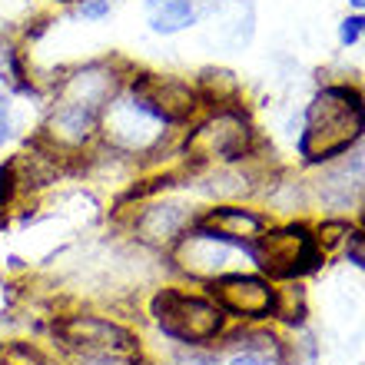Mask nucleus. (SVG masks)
Here are the masks:
<instances>
[{
    "label": "nucleus",
    "instance_id": "1",
    "mask_svg": "<svg viewBox=\"0 0 365 365\" xmlns=\"http://www.w3.org/2000/svg\"><path fill=\"white\" fill-rule=\"evenodd\" d=\"M130 70L133 63H126L123 57H93L60 70L47 90L34 140L70 166H80L83 156L100 143L103 110L123 90Z\"/></svg>",
    "mask_w": 365,
    "mask_h": 365
},
{
    "label": "nucleus",
    "instance_id": "2",
    "mask_svg": "<svg viewBox=\"0 0 365 365\" xmlns=\"http://www.w3.org/2000/svg\"><path fill=\"white\" fill-rule=\"evenodd\" d=\"M365 136V90L356 80H322L302 106L296 156L302 170L346 156Z\"/></svg>",
    "mask_w": 365,
    "mask_h": 365
},
{
    "label": "nucleus",
    "instance_id": "3",
    "mask_svg": "<svg viewBox=\"0 0 365 365\" xmlns=\"http://www.w3.org/2000/svg\"><path fill=\"white\" fill-rule=\"evenodd\" d=\"M259 126L242 100L202 106L176 140V166L182 173H200L210 166L246 163L262 153Z\"/></svg>",
    "mask_w": 365,
    "mask_h": 365
},
{
    "label": "nucleus",
    "instance_id": "4",
    "mask_svg": "<svg viewBox=\"0 0 365 365\" xmlns=\"http://www.w3.org/2000/svg\"><path fill=\"white\" fill-rule=\"evenodd\" d=\"M176 140H180V130L156 113V106L126 77L123 90L103 110L100 146L133 163L136 170L140 166L160 170V163L166 166V160L176 163Z\"/></svg>",
    "mask_w": 365,
    "mask_h": 365
},
{
    "label": "nucleus",
    "instance_id": "5",
    "mask_svg": "<svg viewBox=\"0 0 365 365\" xmlns=\"http://www.w3.org/2000/svg\"><path fill=\"white\" fill-rule=\"evenodd\" d=\"M146 319L170 346H216L230 329V319L220 302L202 286H190L180 279L163 282L150 292Z\"/></svg>",
    "mask_w": 365,
    "mask_h": 365
},
{
    "label": "nucleus",
    "instance_id": "6",
    "mask_svg": "<svg viewBox=\"0 0 365 365\" xmlns=\"http://www.w3.org/2000/svg\"><path fill=\"white\" fill-rule=\"evenodd\" d=\"M180 190L182 186H173V190L120 202V226H123V232L130 236L136 250L166 256L180 242L182 232L200 220L202 202L196 196H190V190Z\"/></svg>",
    "mask_w": 365,
    "mask_h": 365
},
{
    "label": "nucleus",
    "instance_id": "7",
    "mask_svg": "<svg viewBox=\"0 0 365 365\" xmlns=\"http://www.w3.org/2000/svg\"><path fill=\"white\" fill-rule=\"evenodd\" d=\"M246 259L252 269L262 272L272 282H292V279L316 276L326 266V250L319 246L316 230L306 220H276L259 240L250 246Z\"/></svg>",
    "mask_w": 365,
    "mask_h": 365
},
{
    "label": "nucleus",
    "instance_id": "8",
    "mask_svg": "<svg viewBox=\"0 0 365 365\" xmlns=\"http://www.w3.org/2000/svg\"><path fill=\"white\" fill-rule=\"evenodd\" d=\"M50 339L67 356H143V339L126 319L100 309H70L50 319Z\"/></svg>",
    "mask_w": 365,
    "mask_h": 365
},
{
    "label": "nucleus",
    "instance_id": "9",
    "mask_svg": "<svg viewBox=\"0 0 365 365\" xmlns=\"http://www.w3.org/2000/svg\"><path fill=\"white\" fill-rule=\"evenodd\" d=\"M240 259H246L242 246L220 236L200 220L192 222L190 230L180 236V242L163 256L166 269L173 272L180 282H190V286H206V282L226 276V272L242 269Z\"/></svg>",
    "mask_w": 365,
    "mask_h": 365
},
{
    "label": "nucleus",
    "instance_id": "10",
    "mask_svg": "<svg viewBox=\"0 0 365 365\" xmlns=\"http://www.w3.org/2000/svg\"><path fill=\"white\" fill-rule=\"evenodd\" d=\"M202 289L220 302L230 322H272L276 316L279 282L266 279L256 269H232L206 282Z\"/></svg>",
    "mask_w": 365,
    "mask_h": 365
},
{
    "label": "nucleus",
    "instance_id": "11",
    "mask_svg": "<svg viewBox=\"0 0 365 365\" xmlns=\"http://www.w3.org/2000/svg\"><path fill=\"white\" fill-rule=\"evenodd\" d=\"M309 186V202L312 210L322 216H342V220H356L359 202L365 196V176L359 173V166L352 163V156H339L326 166L309 170L306 176Z\"/></svg>",
    "mask_w": 365,
    "mask_h": 365
},
{
    "label": "nucleus",
    "instance_id": "12",
    "mask_svg": "<svg viewBox=\"0 0 365 365\" xmlns=\"http://www.w3.org/2000/svg\"><path fill=\"white\" fill-rule=\"evenodd\" d=\"M130 83H133L140 93L156 106V113L170 120L176 130H186V126L200 116L202 103L200 87L196 80L190 77H173V73H153V70H130Z\"/></svg>",
    "mask_w": 365,
    "mask_h": 365
},
{
    "label": "nucleus",
    "instance_id": "13",
    "mask_svg": "<svg viewBox=\"0 0 365 365\" xmlns=\"http://www.w3.org/2000/svg\"><path fill=\"white\" fill-rule=\"evenodd\" d=\"M200 222H206L210 230H216L220 236L242 246V252H250L252 242L259 240L276 220L266 210H259L256 202H210V206H202Z\"/></svg>",
    "mask_w": 365,
    "mask_h": 365
},
{
    "label": "nucleus",
    "instance_id": "14",
    "mask_svg": "<svg viewBox=\"0 0 365 365\" xmlns=\"http://www.w3.org/2000/svg\"><path fill=\"white\" fill-rule=\"evenodd\" d=\"M212 24V40H220L222 47L242 50L250 47L256 34V7L252 0H212L206 4V17Z\"/></svg>",
    "mask_w": 365,
    "mask_h": 365
},
{
    "label": "nucleus",
    "instance_id": "15",
    "mask_svg": "<svg viewBox=\"0 0 365 365\" xmlns=\"http://www.w3.org/2000/svg\"><path fill=\"white\" fill-rule=\"evenodd\" d=\"M143 17L150 34L156 37H176L190 27L202 24L206 4L202 0H143Z\"/></svg>",
    "mask_w": 365,
    "mask_h": 365
},
{
    "label": "nucleus",
    "instance_id": "16",
    "mask_svg": "<svg viewBox=\"0 0 365 365\" xmlns=\"http://www.w3.org/2000/svg\"><path fill=\"white\" fill-rule=\"evenodd\" d=\"M0 87L14 96H37L40 83L30 73L27 63V50L20 47L14 37H0Z\"/></svg>",
    "mask_w": 365,
    "mask_h": 365
},
{
    "label": "nucleus",
    "instance_id": "17",
    "mask_svg": "<svg viewBox=\"0 0 365 365\" xmlns=\"http://www.w3.org/2000/svg\"><path fill=\"white\" fill-rule=\"evenodd\" d=\"M272 326H279L282 332H292V329H306L309 326V289H306L302 279L279 282Z\"/></svg>",
    "mask_w": 365,
    "mask_h": 365
},
{
    "label": "nucleus",
    "instance_id": "18",
    "mask_svg": "<svg viewBox=\"0 0 365 365\" xmlns=\"http://www.w3.org/2000/svg\"><path fill=\"white\" fill-rule=\"evenodd\" d=\"M322 359V346L319 339L306 329H292V332H282V356L279 365H319Z\"/></svg>",
    "mask_w": 365,
    "mask_h": 365
},
{
    "label": "nucleus",
    "instance_id": "19",
    "mask_svg": "<svg viewBox=\"0 0 365 365\" xmlns=\"http://www.w3.org/2000/svg\"><path fill=\"white\" fill-rule=\"evenodd\" d=\"M222 352L216 346H170L160 365H220Z\"/></svg>",
    "mask_w": 365,
    "mask_h": 365
},
{
    "label": "nucleus",
    "instance_id": "20",
    "mask_svg": "<svg viewBox=\"0 0 365 365\" xmlns=\"http://www.w3.org/2000/svg\"><path fill=\"white\" fill-rule=\"evenodd\" d=\"M24 200V186H20V173H17V163L14 156H7L0 163V212H14Z\"/></svg>",
    "mask_w": 365,
    "mask_h": 365
},
{
    "label": "nucleus",
    "instance_id": "21",
    "mask_svg": "<svg viewBox=\"0 0 365 365\" xmlns=\"http://www.w3.org/2000/svg\"><path fill=\"white\" fill-rule=\"evenodd\" d=\"M342 259L352 266V269L365 272V222H352L346 242H342Z\"/></svg>",
    "mask_w": 365,
    "mask_h": 365
},
{
    "label": "nucleus",
    "instance_id": "22",
    "mask_svg": "<svg viewBox=\"0 0 365 365\" xmlns=\"http://www.w3.org/2000/svg\"><path fill=\"white\" fill-rule=\"evenodd\" d=\"M359 40H365V10L362 14H349V17L339 20V47L349 50V47H356Z\"/></svg>",
    "mask_w": 365,
    "mask_h": 365
},
{
    "label": "nucleus",
    "instance_id": "23",
    "mask_svg": "<svg viewBox=\"0 0 365 365\" xmlns=\"http://www.w3.org/2000/svg\"><path fill=\"white\" fill-rule=\"evenodd\" d=\"M17 136V110H14V93L0 90V150Z\"/></svg>",
    "mask_w": 365,
    "mask_h": 365
},
{
    "label": "nucleus",
    "instance_id": "24",
    "mask_svg": "<svg viewBox=\"0 0 365 365\" xmlns=\"http://www.w3.org/2000/svg\"><path fill=\"white\" fill-rule=\"evenodd\" d=\"M113 4L116 0H73V14L87 24H100L113 14Z\"/></svg>",
    "mask_w": 365,
    "mask_h": 365
},
{
    "label": "nucleus",
    "instance_id": "25",
    "mask_svg": "<svg viewBox=\"0 0 365 365\" xmlns=\"http://www.w3.org/2000/svg\"><path fill=\"white\" fill-rule=\"evenodd\" d=\"M220 365H279V362L272 356H262V352H246V349H240V352H222Z\"/></svg>",
    "mask_w": 365,
    "mask_h": 365
},
{
    "label": "nucleus",
    "instance_id": "26",
    "mask_svg": "<svg viewBox=\"0 0 365 365\" xmlns=\"http://www.w3.org/2000/svg\"><path fill=\"white\" fill-rule=\"evenodd\" d=\"M349 156H352V163L359 166V173L365 176V136H362V140H359L356 146H352V150H349Z\"/></svg>",
    "mask_w": 365,
    "mask_h": 365
},
{
    "label": "nucleus",
    "instance_id": "27",
    "mask_svg": "<svg viewBox=\"0 0 365 365\" xmlns=\"http://www.w3.org/2000/svg\"><path fill=\"white\" fill-rule=\"evenodd\" d=\"M346 4L356 10V14H362V10H365V0H346Z\"/></svg>",
    "mask_w": 365,
    "mask_h": 365
},
{
    "label": "nucleus",
    "instance_id": "28",
    "mask_svg": "<svg viewBox=\"0 0 365 365\" xmlns=\"http://www.w3.org/2000/svg\"><path fill=\"white\" fill-rule=\"evenodd\" d=\"M356 222H365V196H362V202H359V212H356Z\"/></svg>",
    "mask_w": 365,
    "mask_h": 365
},
{
    "label": "nucleus",
    "instance_id": "29",
    "mask_svg": "<svg viewBox=\"0 0 365 365\" xmlns=\"http://www.w3.org/2000/svg\"><path fill=\"white\" fill-rule=\"evenodd\" d=\"M362 365H365V362H362Z\"/></svg>",
    "mask_w": 365,
    "mask_h": 365
}]
</instances>
